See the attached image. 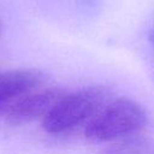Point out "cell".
I'll return each mask as SVG.
<instances>
[{"label": "cell", "mask_w": 154, "mask_h": 154, "mask_svg": "<svg viewBox=\"0 0 154 154\" xmlns=\"http://www.w3.org/2000/svg\"><path fill=\"white\" fill-rule=\"evenodd\" d=\"M107 93L101 87H85L65 93L51 112L42 119L41 126L49 135H63L85 125L106 105Z\"/></svg>", "instance_id": "obj_1"}, {"label": "cell", "mask_w": 154, "mask_h": 154, "mask_svg": "<svg viewBox=\"0 0 154 154\" xmlns=\"http://www.w3.org/2000/svg\"><path fill=\"white\" fill-rule=\"evenodd\" d=\"M147 123L144 108L128 97L107 102L85 125L84 135L94 142H109L136 134Z\"/></svg>", "instance_id": "obj_2"}, {"label": "cell", "mask_w": 154, "mask_h": 154, "mask_svg": "<svg viewBox=\"0 0 154 154\" xmlns=\"http://www.w3.org/2000/svg\"><path fill=\"white\" fill-rule=\"evenodd\" d=\"M66 91L58 87H38L18 99L5 113V119L12 125H24L42 119L51 112Z\"/></svg>", "instance_id": "obj_3"}, {"label": "cell", "mask_w": 154, "mask_h": 154, "mask_svg": "<svg viewBox=\"0 0 154 154\" xmlns=\"http://www.w3.org/2000/svg\"><path fill=\"white\" fill-rule=\"evenodd\" d=\"M43 84L42 75L36 70H12L0 72V114L22 96Z\"/></svg>", "instance_id": "obj_4"}, {"label": "cell", "mask_w": 154, "mask_h": 154, "mask_svg": "<svg viewBox=\"0 0 154 154\" xmlns=\"http://www.w3.org/2000/svg\"><path fill=\"white\" fill-rule=\"evenodd\" d=\"M149 42H150V45H152L153 48H154V23H153L152 30H150V32H149Z\"/></svg>", "instance_id": "obj_5"}, {"label": "cell", "mask_w": 154, "mask_h": 154, "mask_svg": "<svg viewBox=\"0 0 154 154\" xmlns=\"http://www.w3.org/2000/svg\"><path fill=\"white\" fill-rule=\"evenodd\" d=\"M1 28H2V24H1V19H0V34H1Z\"/></svg>", "instance_id": "obj_6"}]
</instances>
